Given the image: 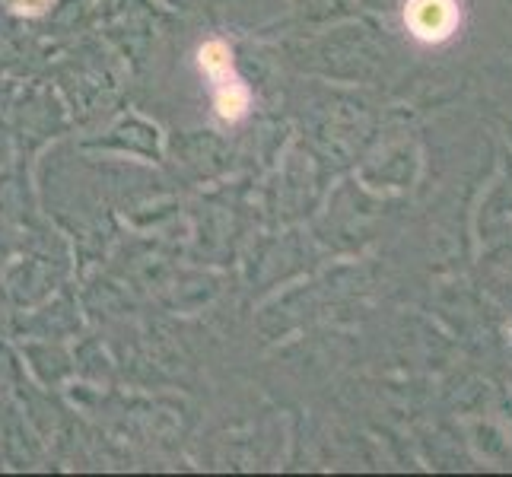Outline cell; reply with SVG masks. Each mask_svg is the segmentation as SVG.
Segmentation results:
<instances>
[{"label":"cell","instance_id":"3","mask_svg":"<svg viewBox=\"0 0 512 477\" xmlns=\"http://www.w3.org/2000/svg\"><path fill=\"white\" fill-rule=\"evenodd\" d=\"M198 61L204 67V74L210 77V83H223L229 77H236L233 70V55H229V48L223 42H207L201 51H198Z\"/></svg>","mask_w":512,"mask_h":477},{"label":"cell","instance_id":"4","mask_svg":"<svg viewBox=\"0 0 512 477\" xmlns=\"http://www.w3.org/2000/svg\"><path fill=\"white\" fill-rule=\"evenodd\" d=\"M51 7V0H13V10L16 13H26V16H39Z\"/></svg>","mask_w":512,"mask_h":477},{"label":"cell","instance_id":"1","mask_svg":"<svg viewBox=\"0 0 512 477\" xmlns=\"http://www.w3.org/2000/svg\"><path fill=\"white\" fill-rule=\"evenodd\" d=\"M404 23H408L414 39L439 45L455 35L458 23H462V10H458V0H408Z\"/></svg>","mask_w":512,"mask_h":477},{"label":"cell","instance_id":"2","mask_svg":"<svg viewBox=\"0 0 512 477\" xmlns=\"http://www.w3.org/2000/svg\"><path fill=\"white\" fill-rule=\"evenodd\" d=\"M214 99H217V115L223 121H239L245 112H249V90L239 77H229L223 83H214Z\"/></svg>","mask_w":512,"mask_h":477}]
</instances>
